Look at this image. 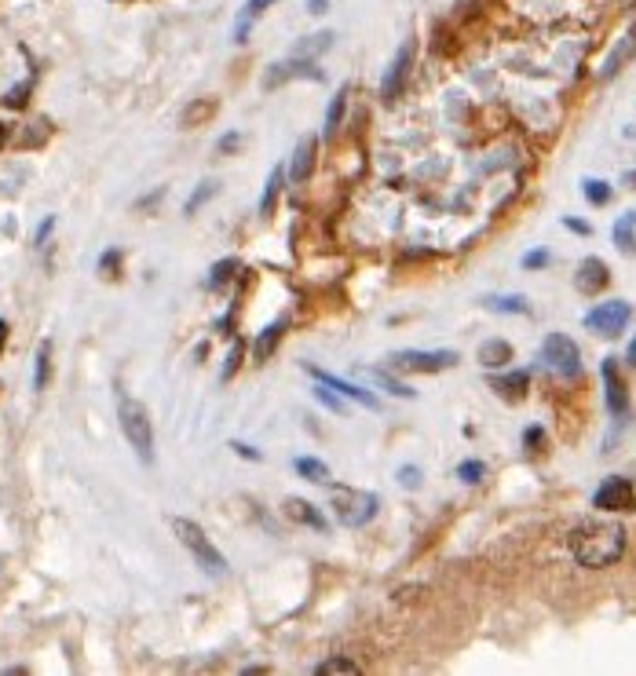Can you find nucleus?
I'll return each instance as SVG.
<instances>
[{
  "mask_svg": "<svg viewBox=\"0 0 636 676\" xmlns=\"http://www.w3.org/2000/svg\"><path fill=\"white\" fill-rule=\"evenodd\" d=\"M604 384H607V406H611V413H626L629 395H626V384H622V377H618V370H615V359H604Z\"/></svg>",
  "mask_w": 636,
  "mask_h": 676,
  "instance_id": "14",
  "label": "nucleus"
},
{
  "mask_svg": "<svg viewBox=\"0 0 636 676\" xmlns=\"http://www.w3.org/2000/svg\"><path fill=\"white\" fill-rule=\"evenodd\" d=\"M282 512H286L293 523H304V527H315V530H326V519H322V512H318L311 501H304V497H286L282 501Z\"/></svg>",
  "mask_w": 636,
  "mask_h": 676,
  "instance_id": "13",
  "label": "nucleus"
},
{
  "mask_svg": "<svg viewBox=\"0 0 636 676\" xmlns=\"http://www.w3.org/2000/svg\"><path fill=\"white\" fill-rule=\"evenodd\" d=\"M410 63H414V41H406L403 48H399V55H395V63L392 70H388V77H384V85H381V96L392 103L395 96H399V88H403L406 81V70H410Z\"/></svg>",
  "mask_w": 636,
  "mask_h": 676,
  "instance_id": "11",
  "label": "nucleus"
},
{
  "mask_svg": "<svg viewBox=\"0 0 636 676\" xmlns=\"http://www.w3.org/2000/svg\"><path fill=\"white\" fill-rule=\"evenodd\" d=\"M633 227H636V212H626L622 220L615 223V245L622 249V253H636V234H633Z\"/></svg>",
  "mask_w": 636,
  "mask_h": 676,
  "instance_id": "21",
  "label": "nucleus"
},
{
  "mask_svg": "<svg viewBox=\"0 0 636 676\" xmlns=\"http://www.w3.org/2000/svg\"><path fill=\"white\" fill-rule=\"evenodd\" d=\"M366 377H370L373 384H381L384 391H392V395H403V399H414V395H417L414 388H406V384L392 381V377H388V373H381V370H366Z\"/></svg>",
  "mask_w": 636,
  "mask_h": 676,
  "instance_id": "25",
  "label": "nucleus"
},
{
  "mask_svg": "<svg viewBox=\"0 0 636 676\" xmlns=\"http://www.w3.org/2000/svg\"><path fill=\"white\" fill-rule=\"evenodd\" d=\"M304 370L315 377L318 384H326V388H333V391H340L344 399H351V402H362L366 410H381V399L373 395V391H362V388H355L351 381H340V377H333V373H326V370H315V366H304Z\"/></svg>",
  "mask_w": 636,
  "mask_h": 676,
  "instance_id": "10",
  "label": "nucleus"
},
{
  "mask_svg": "<svg viewBox=\"0 0 636 676\" xmlns=\"http://www.w3.org/2000/svg\"><path fill=\"white\" fill-rule=\"evenodd\" d=\"M4 344H8V322L0 318V351H4Z\"/></svg>",
  "mask_w": 636,
  "mask_h": 676,
  "instance_id": "40",
  "label": "nucleus"
},
{
  "mask_svg": "<svg viewBox=\"0 0 636 676\" xmlns=\"http://www.w3.org/2000/svg\"><path fill=\"white\" fill-rule=\"evenodd\" d=\"M48 355H52V348L41 344V355H37V388H44V381H48Z\"/></svg>",
  "mask_w": 636,
  "mask_h": 676,
  "instance_id": "34",
  "label": "nucleus"
},
{
  "mask_svg": "<svg viewBox=\"0 0 636 676\" xmlns=\"http://www.w3.org/2000/svg\"><path fill=\"white\" fill-rule=\"evenodd\" d=\"M282 333H286V322H282V318H278V322H271V326H267L264 333L256 337V344H253L256 359H260V362L271 359V355H275V348H278V340H282Z\"/></svg>",
  "mask_w": 636,
  "mask_h": 676,
  "instance_id": "17",
  "label": "nucleus"
},
{
  "mask_svg": "<svg viewBox=\"0 0 636 676\" xmlns=\"http://www.w3.org/2000/svg\"><path fill=\"white\" fill-rule=\"evenodd\" d=\"M629 318H633V307L626 300H607V304H600L596 311L585 315V326L600 333V337H618L629 326Z\"/></svg>",
  "mask_w": 636,
  "mask_h": 676,
  "instance_id": "7",
  "label": "nucleus"
},
{
  "mask_svg": "<svg viewBox=\"0 0 636 676\" xmlns=\"http://www.w3.org/2000/svg\"><path fill=\"white\" fill-rule=\"evenodd\" d=\"M234 450H238V457H245V461H260V450H249V446L242 443H231Z\"/></svg>",
  "mask_w": 636,
  "mask_h": 676,
  "instance_id": "38",
  "label": "nucleus"
},
{
  "mask_svg": "<svg viewBox=\"0 0 636 676\" xmlns=\"http://www.w3.org/2000/svg\"><path fill=\"white\" fill-rule=\"evenodd\" d=\"M282 183H286V172L271 169V176H267L264 201H260V212H264V216H271V212H275V198H278V191H282Z\"/></svg>",
  "mask_w": 636,
  "mask_h": 676,
  "instance_id": "23",
  "label": "nucleus"
},
{
  "mask_svg": "<svg viewBox=\"0 0 636 676\" xmlns=\"http://www.w3.org/2000/svg\"><path fill=\"white\" fill-rule=\"evenodd\" d=\"M117 417H121V432H125L128 446L139 454V461H154V428H150L147 406L139 399H121L117 402Z\"/></svg>",
  "mask_w": 636,
  "mask_h": 676,
  "instance_id": "3",
  "label": "nucleus"
},
{
  "mask_svg": "<svg viewBox=\"0 0 636 676\" xmlns=\"http://www.w3.org/2000/svg\"><path fill=\"white\" fill-rule=\"evenodd\" d=\"M538 443H541V432H538V428H530V432H527V446H538Z\"/></svg>",
  "mask_w": 636,
  "mask_h": 676,
  "instance_id": "41",
  "label": "nucleus"
},
{
  "mask_svg": "<svg viewBox=\"0 0 636 676\" xmlns=\"http://www.w3.org/2000/svg\"><path fill=\"white\" fill-rule=\"evenodd\" d=\"M483 476H487V465H483V461H465V465L457 468V479H465V483H479Z\"/></svg>",
  "mask_w": 636,
  "mask_h": 676,
  "instance_id": "30",
  "label": "nucleus"
},
{
  "mask_svg": "<svg viewBox=\"0 0 636 676\" xmlns=\"http://www.w3.org/2000/svg\"><path fill=\"white\" fill-rule=\"evenodd\" d=\"M169 523H172V534L180 538V545L187 552H191L194 563H198V567H202V571L209 574V578H223V574H227V560H223V552L216 549V545H212L209 534H205V530L198 527L194 519L172 516Z\"/></svg>",
  "mask_w": 636,
  "mask_h": 676,
  "instance_id": "2",
  "label": "nucleus"
},
{
  "mask_svg": "<svg viewBox=\"0 0 636 676\" xmlns=\"http://www.w3.org/2000/svg\"><path fill=\"white\" fill-rule=\"evenodd\" d=\"M315 154H318V139L315 136H304L293 150V165H289V180L293 183H304L311 180V172H315Z\"/></svg>",
  "mask_w": 636,
  "mask_h": 676,
  "instance_id": "12",
  "label": "nucleus"
},
{
  "mask_svg": "<svg viewBox=\"0 0 636 676\" xmlns=\"http://www.w3.org/2000/svg\"><path fill=\"white\" fill-rule=\"evenodd\" d=\"M267 4H275V0H249V4H245V15H242V26H238V37H245V26H249V19H256V15H260V11H264Z\"/></svg>",
  "mask_w": 636,
  "mask_h": 676,
  "instance_id": "32",
  "label": "nucleus"
},
{
  "mask_svg": "<svg viewBox=\"0 0 636 676\" xmlns=\"http://www.w3.org/2000/svg\"><path fill=\"white\" fill-rule=\"evenodd\" d=\"M340 117H344V96H337V99H333V103H329V114H326V139L337 136Z\"/></svg>",
  "mask_w": 636,
  "mask_h": 676,
  "instance_id": "28",
  "label": "nucleus"
},
{
  "mask_svg": "<svg viewBox=\"0 0 636 676\" xmlns=\"http://www.w3.org/2000/svg\"><path fill=\"white\" fill-rule=\"evenodd\" d=\"M479 362H483L487 370H501L505 362H512V348L505 340H487V344L479 348Z\"/></svg>",
  "mask_w": 636,
  "mask_h": 676,
  "instance_id": "18",
  "label": "nucleus"
},
{
  "mask_svg": "<svg viewBox=\"0 0 636 676\" xmlns=\"http://www.w3.org/2000/svg\"><path fill=\"white\" fill-rule=\"evenodd\" d=\"M417 476H421V472H417V468H403V472H399V479H403V483L410 486V490H414V486L421 483V479H417Z\"/></svg>",
  "mask_w": 636,
  "mask_h": 676,
  "instance_id": "36",
  "label": "nucleus"
},
{
  "mask_svg": "<svg viewBox=\"0 0 636 676\" xmlns=\"http://www.w3.org/2000/svg\"><path fill=\"white\" fill-rule=\"evenodd\" d=\"M4 143H8V128L0 125V147H4Z\"/></svg>",
  "mask_w": 636,
  "mask_h": 676,
  "instance_id": "44",
  "label": "nucleus"
},
{
  "mask_svg": "<svg viewBox=\"0 0 636 676\" xmlns=\"http://www.w3.org/2000/svg\"><path fill=\"white\" fill-rule=\"evenodd\" d=\"M238 366H242V344H234L231 355H227V366H223V381H231L234 373H238Z\"/></svg>",
  "mask_w": 636,
  "mask_h": 676,
  "instance_id": "33",
  "label": "nucleus"
},
{
  "mask_svg": "<svg viewBox=\"0 0 636 676\" xmlns=\"http://www.w3.org/2000/svg\"><path fill=\"white\" fill-rule=\"evenodd\" d=\"M593 505L600 508V512H633V508H636L633 483H629V479H622V476L607 479V483L596 490Z\"/></svg>",
  "mask_w": 636,
  "mask_h": 676,
  "instance_id": "8",
  "label": "nucleus"
},
{
  "mask_svg": "<svg viewBox=\"0 0 636 676\" xmlns=\"http://www.w3.org/2000/svg\"><path fill=\"white\" fill-rule=\"evenodd\" d=\"M308 8H315V11H322V8H326V0H308Z\"/></svg>",
  "mask_w": 636,
  "mask_h": 676,
  "instance_id": "42",
  "label": "nucleus"
},
{
  "mask_svg": "<svg viewBox=\"0 0 636 676\" xmlns=\"http://www.w3.org/2000/svg\"><path fill=\"white\" fill-rule=\"evenodd\" d=\"M377 494H366V490H351V486H340L333 490V512L344 527H366L373 516H377Z\"/></svg>",
  "mask_w": 636,
  "mask_h": 676,
  "instance_id": "4",
  "label": "nucleus"
},
{
  "mask_svg": "<svg viewBox=\"0 0 636 676\" xmlns=\"http://www.w3.org/2000/svg\"><path fill=\"white\" fill-rule=\"evenodd\" d=\"M216 110H220V103H216L212 96L194 99V103L180 114V125L183 128H202V125H209L212 117H216Z\"/></svg>",
  "mask_w": 636,
  "mask_h": 676,
  "instance_id": "15",
  "label": "nucleus"
},
{
  "mask_svg": "<svg viewBox=\"0 0 636 676\" xmlns=\"http://www.w3.org/2000/svg\"><path fill=\"white\" fill-rule=\"evenodd\" d=\"M297 472L304 479H311V483H329V468L318 461V457H297Z\"/></svg>",
  "mask_w": 636,
  "mask_h": 676,
  "instance_id": "22",
  "label": "nucleus"
},
{
  "mask_svg": "<svg viewBox=\"0 0 636 676\" xmlns=\"http://www.w3.org/2000/svg\"><path fill=\"white\" fill-rule=\"evenodd\" d=\"M289 77H315V81H322V74H318L311 63H289V66H275V74L267 77V85L275 88L278 81H289Z\"/></svg>",
  "mask_w": 636,
  "mask_h": 676,
  "instance_id": "20",
  "label": "nucleus"
},
{
  "mask_svg": "<svg viewBox=\"0 0 636 676\" xmlns=\"http://www.w3.org/2000/svg\"><path fill=\"white\" fill-rule=\"evenodd\" d=\"M315 399L326 402L333 413H348V406H344V395H333V388H326V384H322V388H315Z\"/></svg>",
  "mask_w": 636,
  "mask_h": 676,
  "instance_id": "29",
  "label": "nucleus"
},
{
  "mask_svg": "<svg viewBox=\"0 0 636 676\" xmlns=\"http://www.w3.org/2000/svg\"><path fill=\"white\" fill-rule=\"evenodd\" d=\"M212 194H216V183H202V191L191 194V201H187V216H194V212L202 209V205L212 198Z\"/></svg>",
  "mask_w": 636,
  "mask_h": 676,
  "instance_id": "31",
  "label": "nucleus"
},
{
  "mask_svg": "<svg viewBox=\"0 0 636 676\" xmlns=\"http://www.w3.org/2000/svg\"><path fill=\"white\" fill-rule=\"evenodd\" d=\"M633 52H636V30L622 37V44H618L615 52H611V59L604 63V70H600V74H604V81H611V77H615L618 70H622V66H626L629 59H633Z\"/></svg>",
  "mask_w": 636,
  "mask_h": 676,
  "instance_id": "16",
  "label": "nucleus"
},
{
  "mask_svg": "<svg viewBox=\"0 0 636 676\" xmlns=\"http://www.w3.org/2000/svg\"><path fill=\"white\" fill-rule=\"evenodd\" d=\"M545 264H549V253H545V249H534V253L523 256V267H530V271H534V267H545Z\"/></svg>",
  "mask_w": 636,
  "mask_h": 676,
  "instance_id": "35",
  "label": "nucleus"
},
{
  "mask_svg": "<svg viewBox=\"0 0 636 676\" xmlns=\"http://www.w3.org/2000/svg\"><path fill=\"white\" fill-rule=\"evenodd\" d=\"M457 351H395L392 366L406 373H439L457 366Z\"/></svg>",
  "mask_w": 636,
  "mask_h": 676,
  "instance_id": "6",
  "label": "nucleus"
},
{
  "mask_svg": "<svg viewBox=\"0 0 636 676\" xmlns=\"http://www.w3.org/2000/svg\"><path fill=\"white\" fill-rule=\"evenodd\" d=\"M541 359L549 362L560 377H578V370H582V351L567 333H549L541 344Z\"/></svg>",
  "mask_w": 636,
  "mask_h": 676,
  "instance_id": "5",
  "label": "nucleus"
},
{
  "mask_svg": "<svg viewBox=\"0 0 636 676\" xmlns=\"http://www.w3.org/2000/svg\"><path fill=\"white\" fill-rule=\"evenodd\" d=\"M582 187H585V198L593 201V205H607V201H611V187H607L604 180H585Z\"/></svg>",
  "mask_w": 636,
  "mask_h": 676,
  "instance_id": "27",
  "label": "nucleus"
},
{
  "mask_svg": "<svg viewBox=\"0 0 636 676\" xmlns=\"http://www.w3.org/2000/svg\"><path fill=\"white\" fill-rule=\"evenodd\" d=\"M571 552L574 560L589 567V571H600V567H611L626 556V527L622 523H582V527L571 530Z\"/></svg>",
  "mask_w": 636,
  "mask_h": 676,
  "instance_id": "1",
  "label": "nucleus"
},
{
  "mask_svg": "<svg viewBox=\"0 0 636 676\" xmlns=\"http://www.w3.org/2000/svg\"><path fill=\"white\" fill-rule=\"evenodd\" d=\"M607 282H611V271H607V264L600 260V256H589V260H582V264H578V275H574V286H578V293H585V296L604 293Z\"/></svg>",
  "mask_w": 636,
  "mask_h": 676,
  "instance_id": "9",
  "label": "nucleus"
},
{
  "mask_svg": "<svg viewBox=\"0 0 636 676\" xmlns=\"http://www.w3.org/2000/svg\"><path fill=\"white\" fill-rule=\"evenodd\" d=\"M315 673L318 676H333V673L355 676V673H359V666H355V662H348V658H329V662H318Z\"/></svg>",
  "mask_w": 636,
  "mask_h": 676,
  "instance_id": "26",
  "label": "nucleus"
},
{
  "mask_svg": "<svg viewBox=\"0 0 636 676\" xmlns=\"http://www.w3.org/2000/svg\"><path fill=\"white\" fill-rule=\"evenodd\" d=\"M563 227H567V231H574V234H589V223H582V220H571V216H567V220H563Z\"/></svg>",
  "mask_w": 636,
  "mask_h": 676,
  "instance_id": "37",
  "label": "nucleus"
},
{
  "mask_svg": "<svg viewBox=\"0 0 636 676\" xmlns=\"http://www.w3.org/2000/svg\"><path fill=\"white\" fill-rule=\"evenodd\" d=\"M494 391H501L505 399H523L527 395V384H530V377L527 373H509V377H494Z\"/></svg>",
  "mask_w": 636,
  "mask_h": 676,
  "instance_id": "19",
  "label": "nucleus"
},
{
  "mask_svg": "<svg viewBox=\"0 0 636 676\" xmlns=\"http://www.w3.org/2000/svg\"><path fill=\"white\" fill-rule=\"evenodd\" d=\"M629 362H633V366H636V340H633V344H629Z\"/></svg>",
  "mask_w": 636,
  "mask_h": 676,
  "instance_id": "43",
  "label": "nucleus"
},
{
  "mask_svg": "<svg viewBox=\"0 0 636 676\" xmlns=\"http://www.w3.org/2000/svg\"><path fill=\"white\" fill-rule=\"evenodd\" d=\"M487 307L490 311H509V315H527L530 311V304L523 296H490Z\"/></svg>",
  "mask_w": 636,
  "mask_h": 676,
  "instance_id": "24",
  "label": "nucleus"
},
{
  "mask_svg": "<svg viewBox=\"0 0 636 676\" xmlns=\"http://www.w3.org/2000/svg\"><path fill=\"white\" fill-rule=\"evenodd\" d=\"M238 143H242V136H227V139H220V150L227 154V150H234Z\"/></svg>",
  "mask_w": 636,
  "mask_h": 676,
  "instance_id": "39",
  "label": "nucleus"
}]
</instances>
